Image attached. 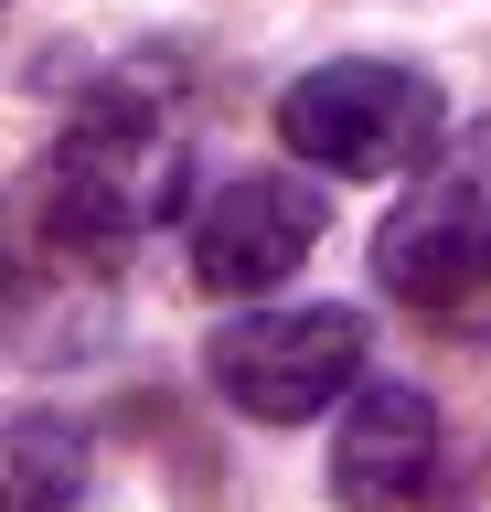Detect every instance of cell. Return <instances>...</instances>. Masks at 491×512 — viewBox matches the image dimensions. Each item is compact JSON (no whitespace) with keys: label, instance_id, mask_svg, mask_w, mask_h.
<instances>
[{"label":"cell","instance_id":"8992f818","mask_svg":"<svg viewBox=\"0 0 491 512\" xmlns=\"http://www.w3.org/2000/svg\"><path fill=\"white\" fill-rule=\"evenodd\" d=\"M331 491L342 502H417V491H438V406L417 384H363L342 406Z\"/></svg>","mask_w":491,"mask_h":512},{"label":"cell","instance_id":"52a82bcc","mask_svg":"<svg viewBox=\"0 0 491 512\" xmlns=\"http://www.w3.org/2000/svg\"><path fill=\"white\" fill-rule=\"evenodd\" d=\"M86 491V438L54 406H0V512H54Z\"/></svg>","mask_w":491,"mask_h":512},{"label":"cell","instance_id":"3957f363","mask_svg":"<svg viewBox=\"0 0 491 512\" xmlns=\"http://www.w3.org/2000/svg\"><path fill=\"white\" fill-rule=\"evenodd\" d=\"M374 278H385V299H406L427 320L470 310L491 288V118H470L406 171L385 235H374Z\"/></svg>","mask_w":491,"mask_h":512},{"label":"cell","instance_id":"5b68a950","mask_svg":"<svg viewBox=\"0 0 491 512\" xmlns=\"http://www.w3.org/2000/svg\"><path fill=\"white\" fill-rule=\"evenodd\" d=\"M321 246V192L289 171H225L193 214V288L203 299H267Z\"/></svg>","mask_w":491,"mask_h":512},{"label":"cell","instance_id":"6da1fadb","mask_svg":"<svg viewBox=\"0 0 491 512\" xmlns=\"http://www.w3.org/2000/svg\"><path fill=\"white\" fill-rule=\"evenodd\" d=\"M182 192H193V128H182V107H171L161 86L118 75V86H97L54 128L43 235L65 256H86V267H107V256H129L150 224L182 214Z\"/></svg>","mask_w":491,"mask_h":512},{"label":"cell","instance_id":"7a4b0ae2","mask_svg":"<svg viewBox=\"0 0 491 512\" xmlns=\"http://www.w3.org/2000/svg\"><path fill=\"white\" fill-rule=\"evenodd\" d=\"M278 139H289L299 171L321 182H406L449 118H438V86L417 64H385V54H331L310 75H289L278 96Z\"/></svg>","mask_w":491,"mask_h":512},{"label":"cell","instance_id":"277c9868","mask_svg":"<svg viewBox=\"0 0 491 512\" xmlns=\"http://www.w3.org/2000/svg\"><path fill=\"white\" fill-rule=\"evenodd\" d=\"M203 374H214V395H225L235 416L299 427V416H321L331 395H353V374H363V310H342V299H310V310H246V320L214 331Z\"/></svg>","mask_w":491,"mask_h":512}]
</instances>
